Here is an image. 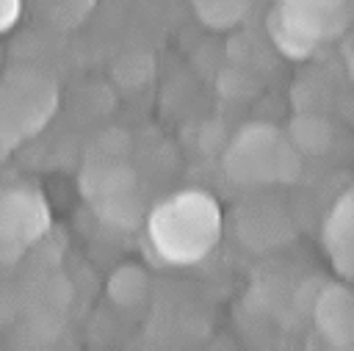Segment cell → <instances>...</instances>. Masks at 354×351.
Instances as JSON below:
<instances>
[{
    "label": "cell",
    "mask_w": 354,
    "mask_h": 351,
    "mask_svg": "<svg viewBox=\"0 0 354 351\" xmlns=\"http://www.w3.org/2000/svg\"><path fill=\"white\" fill-rule=\"evenodd\" d=\"M348 69H351V75H354V44H351V50H348Z\"/></svg>",
    "instance_id": "obj_1"
}]
</instances>
